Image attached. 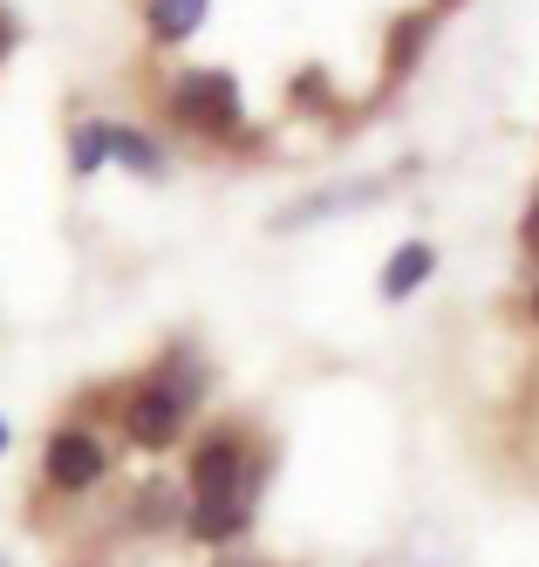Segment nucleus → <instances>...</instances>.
<instances>
[{"label":"nucleus","mask_w":539,"mask_h":567,"mask_svg":"<svg viewBox=\"0 0 539 567\" xmlns=\"http://www.w3.org/2000/svg\"><path fill=\"white\" fill-rule=\"evenodd\" d=\"M431 274H437V247L431 239H403V247L383 260V274H376V295L383 301H410V295L431 288Z\"/></svg>","instance_id":"nucleus-5"},{"label":"nucleus","mask_w":539,"mask_h":567,"mask_svg":"<svg viewBox=\"0 0 539 567\" xmlns=\"http://www.w3.org/2000/svg\"><path fill=\"white\" fill-rule=\"evenodd\" d=\"M110 157L123 172H137V178H164V172H172V157H164L157 137L137 131V124H110Z\"/></svg>","instance_id":"nucleus-9"},{"label":"nucleus","mask_w":539,"mask_h":567,"mask_svg":"<svg viewBox=\"0 0 539 567\" xmlns=\"http://www.w3.org/2000/svg\"><path fill=\"white\" fill-rule=\"evenodd\" d=\"M205 14H213V0H144V28H151L157 49L191 42V34L205 28Z\"/></svg>","instance_id":"nucleus-7"},{"label":"nucleus","mask_w":539,"mask_h":567,"mask_svg":"<svg viewBox=\"0 0 539 567\" xmlns=\"http://www.w3.org/2000/svg\"><path fill=\"white\" fill-rule=\"evenodd\" d=\"M0 567H8V560H0Z\"/></svg>","instance_id":"nucleus-18"},{"label":"nucleus","mask_w":539,"mask_h":567,"mask_svg":"<svg viewBox=\"0 0 539 567\" xmlns=\"http://www.w3.org/2000/svg\"><path fill=\"white\" fill-rule=\"evenodd\" d=\"M205 362H198V349L191 342H172L157 355V370L151 377H137L131 390L116 396V424H123V437L137 444V452H172V444L185 437V424H191V411L205 403Z\"/></svg>","instance_id":"nucleus-2"},{"label":"nucleus","mask_w":539,"mask_h":567,"mask_svg":"<svg viewBox=\"0 0 539 567\" xmlns=\"http://www.w3.org/2000/svg\"><path fill=\"white\" fill-rule=\"evenodd\" d=\"M369 198H383V185H376V178H362L355 192H314V198H301V206L273 213V233H294V226L328 219V213H355V206H369Z\"/></svg>","instance_id":"nucleus-8"},{"label":"nucleus","mask_w":539,"mask_h":567,"mask_svg":"<svg viewBox=\"0 0 539 567\" xmlns=\"http://www.w3.org/2000/svg\"><path fill=\"white\" fill-rule=\"evenodd\" d=\"M8 49H14V14L0 8V55H8Z\"/></svg>","instance_id":"nucleus-13"},{"label":"nucleus","mask_w":539,"mask_h":567,"mask_svg":"<svg viewBox=\"0 0 539 567\" xmlns=\"http://www.w3.org/2000/svg\"><path fill=\"white\" fill-rule=\"evenodd\" d=\"M437 8H458V0H437Z\"/></svg>","instance_id":"nucleus-17"},{"label":"nucleus","mask_w":539,"mask_h":567,"mask_svg":"<svg viewBox=\"0 0 539 567\" xmlns=\"http://www.w3.org/2000/svg\"><path fill=\"white\" fill-rule=\"evenodd\" d=\"M213 567H267V560H246V554H219Z\"/></svg>","instance_id":"nucleus-14"},{"label":"nucleus","mask_w":539,"mask_h":567,"mask_svg":"<svg viewBox=\"0 0 539 567\" xmlns=\"http://www.w3.org/2000/svg\"><path fill=\"white\" fill-rule=\"evenodd\" d=\"M424 42H431V14H403V21L390 28V75H410V69H417Z\"/></svg>","instance_id":"nucleus-11"},{"label":"nucleus","mask_w":539,"mask_h":567,"mask_svg":"<svg viewBox=\"0 0 539 567\" xmlns=\"http://www.w3.org/2000/svg\"><path fill=\"white\" fill-rule=\"evenodd\" d=\"M110 444L90 431V424H55L49 431V444H41V478L55 485V493H96V485L110 478Z\"/></svg>","instance_id":"nucleus-4"},{"label":"nucleus","mask_w":539,"mask_h":567,"mask_svg":"<svg viewBox=\"0 0 539 567\" xmlns=\"http://www.w3.org/2000/svg\"><path fill=\"white\" fill-rule=\"evenodd\" d=\"M260 485H267V444L246 424H213L185 458V493H191L185 534L198 547L226 554L232 540H246V526H253Z\"/></svg>","instance_id":"nucleus-1"},{"label":"nucleus","mask_w":539,"mask_h":567,"mask_svg":"<svg viewBox=\"0 0 539 567\" xmlns=\"http://www.w3.org/2000/svg\"><path fill=\"white\" fill-rule=\"evenodd\" d=\"M164 116L191 137H232L246 131V96H239V75L226 69H185L172 90H164Z\"/></svg>","instance_id":"nucleus-3"},{"label":"nucleus","mask_w":539,"mask_h":567,"mask_svg":"<svg viewBox=\"0 0 539 567\" xmlns=\"http://www.w3.org/2000/svg\"><path fill=\"white\" fill-rule=\"evenodd\" d=\"M526 315H532V321H539V280H532V295H526Z\"/></svg>","instance_id":"nucleus-15"},{"label":"nucleus","mask_w":539,"mask_h":567,"mask_svg":"<svg viewBox=\"0 0 539 567\" xmlns=\"http://www.w3.org/2000/svg\"><path fill=\"white\" fill-rule=\"evenodd\" d=\"M519 247L539 260V192H532V206H526V219H519Z\"/></svg>","instance_id":"nucleus-12"},{"label":"nucleus","mask_w":539,"mask_h":567,"mask_svg":"<svg viewBox=\"0 0 539 567\" xmlns=\"http://www.w3.org/2000/svg\"><path fill=\"white\" fill-rule=\"evenodd\" d=\"M103 165H110V124H103V116H82V124L69 131V172L96 178Z\"/></svg>","instance_id":"nucleus-10"},{"label":"nucleus","mask_w":539,"mask_h":567,"mask_svg":"<svg viewBox=\"0 0 539 567\" xmlns=\"http://www.w3.org/2000/svg\"><path fill=\"white\" fill-rule=\"evenodd\" d=\"M191 519V493L172 478H144L137 493H131V526L137 534H172V526Z\"/></svg>","instance_id":"nucleus-6"},{"label":"nucleus","mask_w":539,"mask_h":567,"mask_svg":"<svg viewBox=\"0 0 539 567\" xmlns=\"http://www.w3.org/2000/svg\"><path fill=\"white\" fill-rule=\"evenodd\" d=\"M0 452H8V417H0Z\"/></svg>","instance_id":"nucleus-16"}]
</instances>
